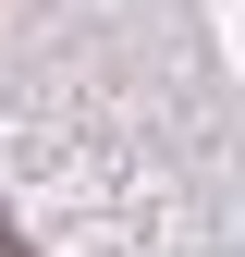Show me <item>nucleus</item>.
Instances as JSON below:
<instances>
[{
  "label": "nucleus",
  "mask_w": 245,
  "mask_h": 257,
  "mask_svg": "<svg viewBox=\"0 0 245 257\" xmlns=\"http://www.w3.org/2000/svg\"><path fill=\"white\" fill-rule=\"evenodd\" d=\"M0 257H25V245H13V233H0Z\"/></svg>",
  "instance_id": "nucleus-1"
}]
</instances>
